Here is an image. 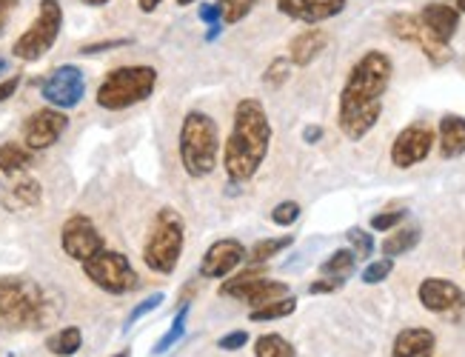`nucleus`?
I'll list each match as a JSON object with an SVG mask.
<instances>
[{"label": "nucleus", "mask_w": 465, "mask_h": 357, "mask_svg": "<svg viewBox=\"0 0 465 357\" xmlns=\"http://www.w3.org/2000/svg\"><path fill=\"white\" fill-rule=\"evenodd\" d=\"M394 74V61L380 49H371L351 66L346 84L340 92L337 126L349 141H362L382 114V97H386Z\"/></svg>", "instance_id": "obj_1"}, {"label": "nucleus", "mask_w": 465, "mask_h": 357, "mask_svg": "<svg viewBox=\"0 0 465 357\" xmlns=\"http://www.w3.org/2000/svg\"><path fill=\"white\" fill-rule=\"evenodd\" d=\"M272 149V121L257 97H242L234 106L232 132L223 144V172L232 183H249L266 164Z\"/></svg>", "instance_id": "obj_2"}, {"label": "nucleus", "mask_w": 465, "mask_h": 357, "mask_svg": "<svg viewBox=\"0 0 465 357\" xmlns=\"http://www.w3.org/2000/svg\"><path fill=\"white\" fill-rule=\"evenodd\" d=\"M57 317L54 297L26 274L0 277V329L35 332Z\"/></svg>", "instance_id": "obj_3"}, {"label": "nucleus", "mask_w": 465, "mask_h": 357, "mask_svg": "<svg viewBox=\"0 0 465 357\" xmlns=\"http://www.w3.org/2000/svg\"><path fill=\"white\" fill-rule=\"evenodd\" d=\"M180 166L192 181H203L220 164V129L212 114L192 109L180 124L177 137Z\"/></svg>", "instance_id": "obj_4"}, {"label": "nucleus", "mask_w": 465, "mask_h": 357, "mask_svg": "<svg viewBox=\"0 0 465 357\" xmlns=\"http://www.w3.org/2000/svg\"><path fill=\"white\" fill-rule=\"evenodd\" d=\"M186 246V221L174 206H163L149 226L143 241V263L154 274H174Z\"/></svg>", "instance_id": "obj_5"}, {"label": "nucleus", "mask_w": 465, "mask_h": 357, "mask_svg": "<svg viewBox=\"0 0 465 357\" xmlns=\"http://www.w3.org/2000/svg\"><path fill=\"white\" fill-rule=\"evenodd\" d=\"M157 89V69L149 64H134V66H117L106 72L100 81L94 101L106 112H124L137 104L149 101Z\"/></svg>", "instance_id": "obj_6"}, {"label": "nucleus", "mask_w": 465, "mask_h": 357, "mask_svg": "<svg viewBox=\"0 0 465 357\" xmlns=\"http://www.w3.org/2000/svg\"><path fill=\"white\" fill-rule=\"evenodd\" d=\"M60 29H64V6H60V0H40L37 17L32 21V26L15 41L12 55L24 64L40 61V57L49 55L52 46L57 44Z\"/></svg>", "instance_id": "obj_7"}, {"label": "nucleus", "mask_w": 465, "mask_h": 357, "mask_svg": "<svg viewBox=\"0 0 465 357\" xmlns=\"http://www.w3.org/2000/svg\"><path fill=\"white\" fill-rule=\"evenodd\" d=\"M80 266H84V274L89 281L106 294H129L140 286V277H137L129 257L124 252L109 249V246L92 254L89 261H84Z\"/></svg>", "instance_id": "obj_8"}, {"label": "nucleus", "mask_w": 465, "mask_h": 357, "mask_svg": "<svg viewBox=\"0 0 465 357\" xmlns=\"http://www.w3.org/2000/svg\"><path fill=\"white\" fill-rule=\"evenodd\" d=\"M220 294L232 297V301L246 303L252 309H260V306L280 301V297H286L292 292H289V283L272 281V277H266V272L254 263V269H242L240 274L226 277L223 286H220Z\"/></svg>", "instance_id": "obj_9"}, {"label": "nucleus", "mask_w": 465, "mask_h": 357, "mask_svg": "<svg viewBox=\"0 0 465 357\" xmlns=\"http://www.w3.org/2000/svg\"><path fill=\"white\" fill-rule=\"evenodd\" d=\"M389 29H391V35L397 37V41L420 46L422 55H426L434 66H442V64H449V61H451V46H449V44H442V41H437V37H434L426 26H422V21H420L417 15L394 12V15L389 17Z\"/></svg>", "instance_id": "obj_10"}, {"label": "nucleus", "mask_w": 465, "mask_h": 357, "mask_svg": "<svg viewBox=\"0 0 465 357\" xmlns=\"http://www.w3.org/2000/svg\"><path fill=\"white\" fill-rule=\"evenodd\" d=\"M86 94V74L84 69H77L72 64H64L57 66L52 74H46L44 81H40V97L54 106V109H74L80 101H84Z\"/></svg>", "instance_id": "obj_11"}, {"label": "nucleus", "mask_w": 465, "mask_h": 357, "mask_svg": "<svg viewBox=\"0 0 465 357\" xmlns=\"http://www.w3.org/2000/svg\"><path fill=\"white\" fill-rule=\"evenodd\" d=\"M60 246H64V252L72 261L84 263L100 249H106V241L89 214H72L64 223V229H60Z\"/></svg>", "instance_id": "obj_12"}, {"label": "nucleus", "mask_w": 465, "mask_h": 357, "mask_svg": "<svg viewBox=\"0 0 465 357\" xmlns=\"http://www.w3.org/2000/svg\"><path fill=\"white\" fill-rule=\"evenodd\" d=\"M66 129H69V114H64V109L54 106L37 109L24 124V146L32 152H46L66 134Z\"/></svg>", "instance_id": "obj_13"}, {"label": "nucleus", "mask_w": 465, "mask_h": 357, "mask_svg": "<svg viewBox=\"0 0 465 357\" xmlns=\"http://www.w3.org/2000/svg\"><path fill=\"white\" fill-rule=\"evenodd\" d=\"M434 129H429L426 124H411L402 129L394 144H391V164L397 169H411L417 164H422L434 149Z\"/></svg>", "instance_id": "obj_14"}, {"label": "nucleus", "mask_w": 465, "mask_h": 357, "mask_svg": "<svg viewBox=\"0 0 465 357\" xmlns=\"http://www.w3.org/2000/svg\"><path fill=\"white\" fill-rule=\"evenodd\" d=\"M246 261V246H242L237 237H220L214 241L203 261H200V277H206V281H226L232 272L240 269V263Z\"/></svg>", "instance_id": "obj_15"}, {"label": "nucleus", "mask_w": 465, "mask_h": 357, "mask_svg": "<svg viewBox=\"0 0 465 357\" xmlns=\"http://www.w3.org/2000/svg\"><path fill=\"white\" fill-rule=\"evenodd\" d=\"M349 0H277V12L292 17L297 24L317 26L322 21H331L342 9H346Z\"/></svg>", "instance_id": "obj_16"}, {"label": "nucleus", "mask_w": 465, "mask_h": 357, "mask_svg": "<svg viewBox=\"0 0 465 357\" xmlns=\"http://www.w3.org/2000/svg\"><path fill=\"white\" fill-rule=\"evenodd\" d=\"M417 297L422 309H429L434 314H449L465 303L462 289L454 281H442V277H426L417 289Z\"/></svg>", "instance_id": "obj_17"}, {"label": "nucleus", "mask_w": 465, "mask_h": 357, "mask_svg": "<svg viewBox=\"0 0 465 357\" xmlns=\"http://www.w3.org/2000/svg\"><path fill=\"white\" fill-rule=\"evenodd\" d=\"M417 17L422 21V26H426L442 44H451V37L460 29V12L449 4H429Z\"/></svg>", "instance_id": "obj_18"}, {"label": "nucleus", "mask_w": 465, "mask_h": 357, "mask_svg": "<svg viewBox=\"0 0 465 357\" xmlns=\"http://www.w3.org/2000/svg\"><path fill=\"white\" fill-rule=\"evenodd\" d=\"M326 46H329V35L317 26H309L289 44V61H292V66H300V69L312 66L317 57L326 52Z\"/></svg>", "instance_id": "obj_19"}, {"label": "nucleus", "mask_w": 465, "mask_h": 357, "mask_svg": "<svg viewBox=\"0 0 465 357\" xmlns=\"http://www.w3.org/2000/svg\"><path fill=\"white\" fill-rule=\"evenodd\" d=\"M437 349V337L431 329H402L394 337V346H391V357H434Z\"/></svg>", "instance_id": "obj_20"}, {"label": "nucleus", "mask_w": 465, "mask_h": 357, "mask_svg": "<svg viewBox=\"0 0 465 357\" xmlns=\"http://www.w3.org/2000/svg\"><path fill=\"white\" fill-rule=\"evenodd\" d=\"M437 141L442 161H457L465 154V117L460 114H442L437 126Z\"/></svg>", "instance_id": "obj_21"}, {"label": "nucleus", "mask_w": 465, "mask_h": 357, "mask_svg": "<svg viewBox=\"0 0 465 357\" xmlns=\"http://www.w3.org/2000/svg\"><path fill=\"white\" fill-rule=\"evenodd\" d=\"M40 201H44V189H40V183L35 181V177H20V181H15L4 197L6 209H12V212L35 209V206H40Z\"/></svg>", "instance_id": "obj_22"}, {"label": "nucleus", "mask_w": 465, "mask_h": 357, "mask_svg": "<svg viewBox=\"0 0 465 357\" xmlns=\"http://www.w3.org/2000/svg\"><path fill=\"white\" fill-rule=\"evenodd\" d=\"M420 241H422L420 226H397L386 241H382V252H386V257H400V254H409L411 249H417Z\"/></svg>", "instance_id": "obj_23"}, {"label": "nucleus", "mask_w": 465, "mask_h": 357, "mask_svg": "<svg viewBox=\"0 0 465 357\" xmlns=\"http://www.w3.org/2000/svg\"><path fill=\"white\" fill-rule=\"evenodd\" d=\"M80 346H84V332H80L77 326H64V329H57L54 334L46 337V349L54 357H72L80 352Z\"/></svg>", "instance_id": "obj_24"}, {"label": "nucleus", "mask_w": 465, "mask_h": 357, "mask_svg": "<svg viewBox=\"0 0 465 357\" xmlns=\"http://www.w3.org/2000/svg\"><path fill=\"white\" fill-rule=\"evenodd\" d=\"M32 166V149L20 146V144H4L0 146V172L6 177L24 174Z\"/></svg>", "instance_id": "obj_25"}, {"label": "nucleus", "mask_w": 465, "mask_h": 357, "mask_svg": "<svg viewBox=\"0 0 465 357\" xmlns=\"http://www.w3.org/2000/svg\"><path fill=\"white\" fill-rule=\"evenodd\" d=\"M294 309H297V297L286 294V297H280V301H272V303L260 306V309H252V312H249V321H252V323L282 321V317L294 314Z\"/></svg>", "instance_id": "obj_26"}, {"label": "nucleus", "mask_w": 465, "mask_h": 357, "mask_svg": "<svg viewBox=\"0 0 465 357\" xmlns=\"http://www.w3.org/2000/svg\"><path fill=\"white\" fill-rule=\"evenodd\" d=\"M186 321H189V303H183L180 306V312L174 314V321H172V326H169V332L160 337V341L154 343V349H152V357H163L174 343H180L183 341V334H186Z\"/></svg>", "instance_id": "obj_27"}, {"label": "nucleus", "mask_w": 465, "mask_h": 357, "mask_svg": "<svg viewBox=\"0 0 465 357\" xmlns=\"http://www.w3.org/2000/svg\"><path fill=\"white\" fill-rule=\"evenodd\" d=\"M292 243H294V234H282V237H266V241L254 243V246H252V252H246V254H249V261H252V263L262 266V263H266V261H272V257H277L280 252H286V249H289Z\"/></svg>", "instance_id": "obj_28"}, {"label": "nucleus", "mask_w": 465, "mask_h": 357, "mask_svg": "<svg viewBox=\"0 0 465 357\" xmlns=\"http://www.w3.org/2000/svg\"><path fill=\"white\" fill-rule=\"evenodd\" d=\"M357 266V254L354 249H337L326 263L320 266V274L322 277H337V281H346V277L354 272Z\"/></svg>", "instance_id": "obj_29"}, {"label": "nucleus", "mask_w": 465, "mask_h": 357, "mask_svg": "<svg viewBox=\"0 0 465 357\" xmlns=\"http://www.w3.org/2000/svg\"><path fill=\"white\" fill-rule=\"evenodd\" d=\"M254 357H297V349L282 334H260L254 341Z\"/></svg>", "instance_id": "obj_30"}, {"label": "nucleus", "mask_w": 465, "mask_h": 357, "mask_svg": "<svg viewBox=\"0 0 465 357\" xmlns=\"http://www.w3.org/2000/svg\"><path fill=\"white\" fill-rule=\"evenodd\" d=\"M260 0H217V9H220V21L226 26H234L240 21H246V17L254 12V6Z\"/></svg>", "instance_id": "obj_31"}, {"label": "nucleus", "mask_w": 465, "mask_h": 357, "mask_svg": "<svg viewBox=\"0 0 465 357\" xmlns=\"http://www.w3.org/2000/svg\"><path fill=\"white\" fill-rule=\"evenodd\" d=\"M292 74V61L289 57H274V61L269 64V69L262 72V84H266L269 89H280L282 84L289 81Z\"/></svg>", "instance_id": "obj_32"}, {"label": "nucleus", "mask_w": 465, "mask_h": 357, "mask_svg": "<svg viewBox=\"0 0 465 357\" xmlns=\"http://www.w3.org/2000/svg\"><path fill=\"white\" fill-rule=\"evenodd\" d=\"M394 272V257H380V261H374V263H369L366 269H362V283H369V286H374V283H382L386 277Z\"/></svg>", "instance_id": "obj_33"}, {"label": "nucleus", "mask_w": 465, "mask_h": 357, "mask_svg": "<svg viewBox=\"0 0 465 357\" xmlns=\"http://www.w3.org/2000/svg\"><path fill=\"white\" fill-rule=\"evenodd\" d=\"M300 203L297 201H282V203H277L274 209H272V221L277 223V226H294L297 221H300Z\"/></svg>", "instance_id": "obj_34"}, {"label": "nucleus", "mask_w": 465, "mask_h": 357, "mask_svg": "<svg viewBox=\"0 0 465 357\" xmlns=\"http://www.w3.org/2000/svg\"><path fill=\"white\" fill-rule=\"evenodd\" d=\"M163 301H166V294L163 292H157V294H152V297H146V301H140L132 312H129V317H126V326L124 329H132L140 317L143 314H149V312H154L157 306H163Z\"/></svg>", "instance_id": "obj_35"}, {"label": "nucleus", "mask_w": 465, "mask_h": 357, "mask_svg": "<svg viewBox=\"0 0 465 357\" xmlns=\"http://www.w3.org/2000/svg\"><path fill=\"white\" fill-rule=\"evenodd\" d=\"M406 209H394V212H380L371 217V229L374 232H389V229H397L402 221H406Z\"/></svg>", "instance_id": "obj_36"}, {"label": "nucleus", "mask_w": 465, "mask_h": 357, "mask_svg": "<svg viewBox=\"0 0 465 357\" xmlns=\"http://www.w3.org/2000/svg\"><path fill=\"white\" fill-rule=\"evenodd\" d=\"M346 237H349V243L354 246V254L357 257H369L374 252V237L369 232H362V229L354 226V229L346 232Z\"/></svg>", "instance_id": "obj_37"}, {"label": "nucleus", "mask_w": 465, "mask_h": 357, "mask_svg": "<svg viewBox=\"0 0 465 357\" xmlns=\"http://www.w3.org/2000/svg\"><path fill=\"white\" fill-rule=\"evenodd\" d=\"M246 343H249V332H246V329H234V332L223 334V337L217 341V346L223 349V352H240Z\"/></svg>", "instance_id": "obj_38"}, {"label": "nucleus", "mask_w": 465, "mask_h": 357, "mask_svg": "<svg viewBox=\"0 0 465 357\" xmlns=\"http://www.w3.org/2000/svg\"><path fill=\"white\" fill-rule=\"evenodd\" d=\"M342 283H346V281H337V277H322V274H320V281H314V283L309 286V292H312V294H329V292H337Z\"/></svg>", "instance_id": "obj_39"}, {"label": "nucleus", "mask_w": 465, "mask_h": 357, "mask_svg": "<svg viewBox=\"0 0 465 357\" xmlns=\"http://www.w3.org/2000/svg\"><path fill=\"white\" fill-rule=\"evenodd\" d=\"M120 46H129V41H104V44H89V46L80 49V55H100V52L120 49Z\"/></svg>", "instance_id": "obj_40"}, {"label": "nucleus", "mask_w": 465, "mask_h": 357, "mask_svg": "<svg viewBox=\"0 0 465 357\" xmlns=\"http://www.w3.org/2000/svg\"><path fill=\"white\" fill-rule=\"evenodd\" d=\"M17 86H20V74H12V77H6V81L0 84V104L9 101V97L17 92Z\"/></svg>", "instance_id": "obj_41"}, {"label": "nucleus", "mask_w": 465, "mask_h": 357, "mask_svg": "<svg viewBox=\"0 0 465 357\" xmlns=\"http://www.w3.org/2000/svg\"><path fill=\"white\" fill-rule=\"evenodd\" d=\"M17 9V0H0V35L6 32V24H9V15Z\"/></svg>", "instance_id": "obj_42"}, {"label": "nucleus", "mask_w": 465, "mask_h": 357, "mask_svg": "<svg viewBox=\"0 0 465 357\" xmlns=\"http://www.w3.org/2000/svg\"><path fill=\"white\" fill-rule=\"evenodd\" d=\"M200 21L209 24V26H220V9H217V6L203 4V6H200Z\"/></svg>", "instance_id": "obj_43"}, {"label": "nucleus", "mask_w": 465, "mask_h": 357, "mask_svg": "<svg viewBox=\"0 0 465 357\" xmlns=\"http://www.w3.org/2000/svg\"><path fill=\"white\" fill-rule=\"evenodd\" d=\"M322 137V126H306V132H302V141L306 144H317Z\"/></svg>", "instance_id": "obj_44"}, {"label": "nucleus", "mask_w": 465, "mask_h": 357, "mask_svg": "<svg viewBox=\"0 0 465 357\" xmlns=\"http://www.w3.org/2000/svg\"><path fill=\"white\" fill-rule=\"evenodd\" d=\"M160 4H163V0H137V9L143 15H152Z\"/></svg>", "instance_id": "obj_45"}, {"label": "nucleus", "mask_w": 465, "mask_h": 357, "mask_svg": "<svg viewBox=\"0 0 465 357\" xmlns=\"http://www.w3.org/2000/svg\"><path fill=\"white\" fill-rule=\"evenodd\" d=\"M80 4H86V6H109L112 0H80Z\"/></svg>", "instance_id": "obj_46"}, {"label": "nucleus", "mask_w": 465, "mask_h": 357, "mask_svg": "<svg viewBox=\"0 0 465 357\" xmlns=\"http://www.w3.org/2000/svg\"><path fill=\"white\" fill-rule=\"evenodd\" d=\"M192 4H197V0H177V6H192Z\"/></svg>", "instance_id": "obj_47"}, {"label": "nucleus", "mask_w": 465, "mask_h": 357, "mask_svg": "<svg viewBox=\"0 0 465 357\" xmlns=\"http://www.w3.org/2000/svg\"><path fill=\"white\" fill-rule=\"evenodd\" d=\"M112 357H132V352H129V349H124V352H117V354H112Z\"/></svg>", "instance_id": "obj_48"}, {"label": "nucleus", "mask_w": 465, "mask_h": 357, "mask_svg": "<svg viewBox=\"0 0 465 357\" xmlns=\"http://www.w3.org/2000/svg\"><path fill=\"white\" fill-rule=\"evenodd\" d=\"M457 12H465V0H457Z\"/></svg>", "instance_id": "obj_49"}]
</instances>
